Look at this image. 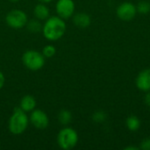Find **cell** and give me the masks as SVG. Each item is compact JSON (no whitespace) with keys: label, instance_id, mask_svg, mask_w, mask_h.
<instances>
[{"label":"cell","instance_id":"9c48e42d","mask_svg":"<svg viewBox=\"0 0 150 150\" xmlns=\"http://www.w3.org/2000/svg\"><path fill=\"white\" fill-rule=\"evenodd\" d=\"M137 88L142 91H150V69H146L142 70L135 81Z\"/></svg>","mask_w":150,"mask_h":150},{"label":"cell","instance_id":"e0dca14e","mask_svg":"<svg viewBox=\"0 0 150 150\" xmlns=\"http://www.w3.org/2000/svg\"><path fill=\"white\" fill-rule=\"evenodd\" d=\"M92 120L96 123H103L106 120V113L103 111H98L93 113Z\"/></svg>","mask_w":150,"mask_h":150},{"label":"cell","instance_id":"5b68a950","mask_svg":"<svg viewBox=\"0 0 150 150\" xmlns=\"http://www.w3.org/2000/svg\"><path fill=\"white\" fill-rule=\"evenodd\" d=\"M5 21L9 26L15 29L24 27L25 25H26L28 22L26 14L23 11L18 9L10 11L5 17Z\"/></svg>","mask_w":150,"mask_h":150},{"label":"cell","instance_id":"ffe728a7","mask_svg":"<svg viewBox=\"0 0 150 150\" xmlns=\"http://www.w3.org/2000/svg\"><path fill=\"white\" fill-rule=\"evenodd\" d=\"M144 103L150 107V91H148V93L145 95V97H144Z\"/></svg>","mask_w":150,"mask_h":150},{"label":"cell","instance_id":"277c9868","mask_svg":"<svg viewBox=\"0 0 150 150\" xmlns=\"http://www.w3.org/2000/svg\"><path fill=\"white\" fill-rule=\"evenodd\" d=\"M24 65L31 70H39L45 64V56L36 50H27L22 56Z\"/></svg>","mask_w":150,"mask_h":150},{"label":"cell","instance_id":"8fae6325","mask_svg":"<svg viewBox=\"0 0 150 150\" xmlns=\"http://www.w3.org/2000/svg\"><path fill=\"white\" fill-rule=\"evenodd\" d=\"M19 107L25 112H32L36 107V100L33 96L26 95L22 98V99L20 101Z\"/></svg>","mask_w":150,"mask_h":150},{"label":"cell","instance_id":"7c38bea8","mask_svg":"<svg viewBox=\"0 0 150 150\" xmlns=\"http://www.w3.org/2000/svg\"><path fill=\"white\" fill-rule=\"evenodd\" d=\"M33 14L39 20H46L49 18V9L44 4H38L33 9Z\"/></svg>","mask_w":150,"mask_h":150},{"label":"cell","instance_id":"52a82bcc","mask_svg":"<svg viewBox=\"0 0 150 150\" xmlns=\"http://www.w3.org/2000/svg\"><path fill=\"white\" fill-rule=\"evenodd\" d=\"M58 16L63 19H68L74 14L75 3L73 0H58L55 5Z\"/></svg>","mask_w":150,"mask_h":150},{"label":"cell","instance_id":"4fadbf2b","mask_svg":"<svg viewBox=\"0 0 150 150\" xmlns=\"http://www.w3.org/2000/svg\"><path fill=\"white\" fill-rule=\"evenodd\" d=\"M126 125L127 127L132 131V132H136L140 129L141 127V120L138 117H136L135 115H131L127 119L126 121Z\"/></svg>","mask_w":150,"mask_h":150},{"label":"cell","instance_id":"ba28073f","mask_svg":"<svg viewBox=\"0 0 150 150\" xmlns=\"http://www.w3.org/2000/svg\"><path fill=\"white\" fill-rule=\"evenodd\" d=\"M30 121L34 127L40 130L47 128L49 124V119L47 113L41 110L36 109L32 111V113L30 115Z\"/></svg>","mask_w":150,"mask_h":150},{"label":"cell","instance_id":"9a60e30c","mask_svg":"<svg viewBox=\"0 0 150 150\" xmlns=\"http://www.w3.org/2000/svg\"><path fill=\"white\" fill-rule=\"evenodd\" d=\"M136 9L141 14H148L150 11V3L147 0H142L138 3Z\"/></svg>","mask_w":150,"mask_h":150},{"label":"cell","instance_id":"44dd1931","mask_svg":"<svg viewBox=\"0 0 150 150\" xmlns=\"http://www.w3.org/2000/svg\"><path fill=\"white\" fill-rule=\"evenodd\" d=\"M4 81H5V79H4V74L0 71V90L4 87Z\"/></svg>","mask_w":150,"mask_h":150},{"label":"cell","instance_id":"30bf717a","mask_svg":"<svg viewBox=\"0 0 150 150\" xmlns=\"http://www.w3.org/2000/svg\"><path fill=\"white\" fill-rule=\"evenodd\" d=\"M73 22L76 26L81 28H85L91 25V19L89 14L84 12H79L73 17Z\"/></svg>","mask_w":150,"mask_h":150},{"label":"cell","instance_id":"d6986e66","mask_svg":"<svg viewBox=\"0 0 150 150\" xmlns=\"http://www.w3.org/2000/svg\"><path fill=\"white\" fill-rule=\"evenodd\" d=\"M140 149L150 150V138H146L142 141L140 144Z\"/></svg>","mask_w":150,"mask_h":150},{"label":"cell","instance_id":"603a6c76","mask_svg":"<svg viewBox=\"0 0 150 150\" xmlns=\"http://www.w3.org/2000/svg\"><path fill=\"white\" fill-rule=\"evenodd\" d=\"M40 2H41V3H49V2H51L52 0H39Z\"/></svg>","mask_w":150,"mask_h":150},{"label":"cell","instance_id":"7402d4cb","mask_svg":"<svg viewBox=\"0 0 150 150\" xmlns=\"http://www.w3.org/2000/svg\"><path fill=\"white\" fill-rule=\"evenodd\" d=\"M125 150H138L140 149V148H138V147H134V146H127V147H126Z\"/></svg>","mask_w":150,"mask_h":150},{"label":"cell","instance_id":"cb8c5ba5","mask_svg":"<svg viewBox=\"0 0 150 150\" xmlns=\"http://www.w3.org/2000/svg\"><path fill=\"white\" fill-rule=\"evenodd\" d=\"M10 1H11V2H18V1H19V0H10Z\"/></svg>","mask_w":150,"mask_h":150},{"label":"cell","instance_id":"3957f363","mask_svg":"<svg viewBox=\"0 0 150 150\" xmlns=\"http://www.w3.org/2000/svg\"><path fill=\"white\" fill-rule=\"evenodd\" d=\"M77 142L78 134L71 127L62 129L57 135V143L62 149H72L76 146Z\"/></svg>","mask_w":150,"mask_h":150},{"label":"cell","instance_id":"6da1fadb","mask_svg":"<svg viewBox=\"0 0 150 150\" xmlns=\"http://www.w3.org/2000/svg\"><path fill=\"white\" fill-rule=\"evenodd\" d=\"M44 37L51 41L60 40L66 32V24L59 16L49 17L42 27Z\"/></svg>","mask_w":150,"mask_h":150},{"label":"cell","instance_id":"7a4b0ae2","mask_svg":"<svg viewBox=\"0 0 150 150\" xmlns=\"http://www.w3.org/2000/svg\"><path fill=\"white\" fill-rule=\"evenodd\" d=\"M28 127V117L20 107L14 109L8 123V127L12 134H23Z\"/></svg>","mask_w":150,"mask_h":150},{"label":"cell","instance_id":"2e32d148","mask_svg":"<svg viewBox=\"0 0 150 150\" xmlns=\"http://www.w3.org/2000/svg\"><path fill=\"white\" fill-rule=\"evenodd\" d=\"M26 25H27V28L32 33H39L40 31L42 30V27H43V26H41L40 23L35 19H33V20H30L29 22H27Z\"/></svg>","mask_w":150,"mask_h":150},{"label":"cell","instance_id":"ac0fdd59","mask_svg":"<svg viewBox=\"0 0 150 150\" xmlns=\"http://www.w3.org/2000/svg\"><path fill=\"white\" fill-rule=\"evenodd\" d=\"M55 53H56V48L54 46H51V45L46 46L42 50V54L47 58L53 57L55 54Z\"/></svg>","mask_w":150,"mask_h":150},{"label":"cell","instance_id":"8992f818","mask_svg":"<svg viewBox=\"0 0 150 150\" xmlns=\"http://www.w3.org/2000/svg\"><path fill=\"white\" fill-rule=\"evenodd\" d=\"M136 6L130 2H124L120 4L116 10V14L118 18L124 21H130L134 19L136 16Z\"/></svg>","mask_w":150,"mask_h":150},{"label":"cell","instance_id":"5bb4252c","mask_svg":"<svg viewBox=\"0 0 150 150\" xmlns=\"http://www.w3.org/2000/svg\"><path fill=\"white\" fill-rule=\"evenodd\" d=\"M59 121L62 125H68L72 120V114L67 110H62L59 113Z\"/></svg>","mask_w":150,"mask_h":150}]
</instances>
